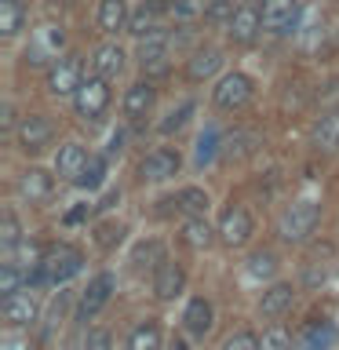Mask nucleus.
<instances>
[{
	"label": "nucleus",
	"mask_w": 339,
	"mask_h": 350,
	"mask_svg": "<svg viewBox=\"0 0 339 350\" xmlns=\"http://www.w3.org/2000/svg\"><path fill=\"white\" fill-rule=\"evenodd\" d=\"M81 262H84V256L77 248H70V245H55V248H48L44 252V259L37 262V273H33V284H62V281H70L77 270H81Z\"/></svg>",
	"instance_id": "obj_1"
},
{
	"label": "nucleus",
	"mask_w": 339,
	"mask_h": 350,
	"mask_svg": "<svg viewBox=\"0 0 339 350\" xmlns=\"http://www.w3.org/2000/svg\"><path fill=\"white\" fill-rule=\"evenodd\" d=\"M317 219H321V204L317 201H295L281 212L277 234H281V241H288V245H303V241H310V234L317 230Z\"/></svg>",
	"instance_id": "obj_2"
},
{
	"label": "nucleus",
	"mask_w": 339,
	"mask_h": 350,
	"mask_svg": "<svg viewBox=\"0 0 339 350\" xmlns=\"http://www.w3.org/2000/svg\"><path fill=\"white\" fill-rule=\"evenodd\" d=\"M106 106H109L106 77L92 73L81 88H77V95H73V109H77V117H81V120H98V117L106 113Z\"/></svg>",
	"instance_id": "obj_3"
},
{
	"label": "nucleus",
	"mask_w": 339,
	"mask_h": 350,
	"mask_svg": "<svg viewBox=\"0 0 339 350\" xmlns=\"http://www.w3.org/2000/svg\"><path fill=\"white\" fill-rule=\"evenodd\" d=\"M252 95H256V84H252V77H248V73H237V70L226 73L223 81L215 84V92H212V98H215L219 109H241Z\"/></svg>",
	"instance_id": "obj_4"
},
{
	"label": "nucleus",
	"mask_w": 339,
	"mask_h": 350,
	"mask_svg": "<svg viewBox=\"0 0 339 350\" xmlns=\"http://www.w3.org/2000/svg\"><path fill=\"white\" fill-rule=\"evenodd\" d=\"M84 84V70H81V55H62L51 62L48 70V92L55 95H77V88Z\"/></svg>",
	"instance_id": "obj_5"
},
{
	"label": "nucleus",
	"mask_w": 339,
	"mask_h": 350,
	"mask_svg": "<svg viewBox=\"0 0 339 350\" xmlns=\"http://www.w3.org/2000/svg\"><path fill=\"white\" fill-rule=\"evenodd\" d=\"M62 44H66L62 26H55V22H44L40 29H33V40H29V51H26V62H29V66H44L48 59H59Z\"/></svg>",
	"instance_id": "obj_6"
},
{
	"label": "nucleus",
	"mask_w": 339,
	"mask_h": 350,
	"mask_svg": "<svg viewBox=\"0 0 339 350\" xmlns=\"http://www.w3.org/2000/svg\"><path fill=\"white\" fill-rule=\"evenodd\" d=\"M179 168H182V157H179L175 150H168V146L150 150L146 157L139 161V175H142L146 183H164V179H172Z\"/></svg>",
	"instance_id": "obj_7"
},
{
	"label": "nucleus",
	"mask_w": 339,
	"mask_h": 350,
	"mask_svg": "<svg viewBox=\"0 0 339 350\" xmlns=\"http://www.w3.org/2000/svg\"><path fill=\"white\" fill-rule=\"evenodd\" d=\"M117 288V281H113V273H98V278L84 288L81 295V303H77V321H87V317H95L103 306L109 303V295H113Z\"/></svg>",
	"instance_id": "obj_8"
},
{
	"label": "nucleus",
	"mask_w": 339,
	"mask_h": 350,
	"mask_svg": "<svg viewBox=\"0 0 339 350\" xmlns=\"http://www.w3.org/2000/svg\"><path fill=\"white\" fill-rule=\"evenodd\" d=\"M299 18V0H262V29L267 33H292Z\"/></svg>",
	"instance_id": "obj_9"
},
{
	"label": "nucleus",
	"mask_w": 339,
	"mask_h": 350,
	"mask_svg": "<svg viewBox=\"0 0 339 350\" xmlns=\"http://www.w3.org/2000/svg\"><path fill=\"white\" fill-rule=\"evenodd\" d=\"M248 237H252V215H248L241 204L226 208V212H223V223H219V241H223V245H230V248H241Z\"/></svg>",
	"instance_id": "obj_10"
},
{
	"label": "nucleus",
	"mask_w": 339,
	"mask_h": 350,
	"mask_svg": "<svg viewBox=\"0 0 339 350\" xmlns=\"http://www.w3.org/2000/svg\"><path fill=\"white\" fill-rule=\"evenodd\" d=\"M230 40H237V44H248L256 33L262 29V11H259V4H252V0H245L234 15H230Z\"/></svg>",
	"instance_id": "obj_11"
},
{
	"label": "nucleus",
	"mask_w": 339,
	"mask_h": 350,
	"mask_svg": "<svg viewBox=\"0 0 339 350\" xmlns=\"http://www.w3.org/2000/svg\"><path fill=\"white\" fill-rule=\"evenodd\" d=\"M51 135H55V124H51L44 113H29V117L18 124V146L29 150V153L44 150V146L51 142Z\"/></svg>",
	"instance_id": "obj_12"
},
{
	"label": "nucleus",
	"mask_w": 339,
	"mask_h": 350,
	"mask_svg": "<svg viewBox=\"0 0 339 350\" xmlns=\"http://www.w3.org/2000/svg\"><path fill=\"white\" fill-rule=\"evenodd\" d=\"M168 33H146V37L139 40V62H142V70H150V73H164L168 70Z\"/></svg>",
	"instance_id": "obj_13"
},
{
	"label": "nucleus",
	"mask_w": 339,
	"mask_h": 350,
	"mask_svg": "<svg viewBox=\"0 0 339 350\" xmlns=\"http://www.w3.org/2000/svg\"><path fill=\"white\" fill-rule=\"evenodd\" d=\"M4 321L11 328H26L37 321V299L29 292H15V295H4Z\"/></svg>",
	"instance_id": "obj_14"
},
{
	"label": "nucleus",
	"mask_w": 339,
	"mask_h": 350,
	"mask_svg": "<svg viewBox=\"0 0 339 350\" xmlns=\"http://www.w3.org/2000/svg\"><path fill=\"white\" fill-rule=\"evenodd\" d=\"M186 288V270L179 267V262H161L157 273H153V292H157V299H175Z\"/></svg>",
	"instance_id": "obj_15"
},
{
	"label": "nucleus",
	"mask_w": 339,
	"mask_h": 350,
	"mask_svg": "<svg viewBox=\"0 0 339 350\" xmlns=\"http://www.w3.org/2000/svg\"><path fill=\"white\" fill-rule=\"evenodd\" d=\"M51 175L44 172V168H29V172H22L18 175V193L26 197L29 204H37V201H48L51 197Z\"/></svg>",
	"instance_id": "obj_16"
},
{
	"label": "nucleus",
	"mask_w": 339,
	"mask_h": 350,
	"mask_svg": "<svg viewBox=\"0 0 339 350\" xmlns=\"http://www.w3.org/2000/svg\"><path fill=\"white\" fill-rule=\"evenodd\" d=\"M153 109V84L150 81H135L124 92V117L128 120H142Z\"/></svg>",
	"instance_id": "obj_17"
},
{
	"label": "nucleus",
	"mask_w": 339,
	"mask_h": 350,
	"mask_svg": "<svg viewBox=\"0 0 339 350\" xmlns=\"http://www.w3.org/2000/svg\"><path fill=\"white\" fill-rule=\"evenodd\" d=\"M84 164H87V150L81 146V142H66V146L59 150V157H55V172L77 183V175L84 172Z\"/></svg>",
	"instance_id": "obj_18"
},
{
	"label": "nucleus",
	"mask_w": 339,
	"mask_h": 350,
	"mask_svg": "<svg viewBox=\"0 0 339 350\" xmlns=\"http://www.w3.org/2000/svg\"><path fill=\"white\" fill-rule=\"evenodd\" d=\"M292 299H295L292 284H270V288L262 292V299H259V314L262 317H281L292 306Z\"/></svg>",
	"instance_id": "obj_19"
},
{
	"label": "nucleus",
	"mask_w": 339,
	"mask_h": 350,
	"mask_svg": "<svg viewBox=\"0 0 339 350\" xmlns=\"http://www.w3.org/2000/svg\"><path fill=\"white\" fill-rule=\"evenodd\" d=\"M314 146L325 150V153H336V150H339V109L325 113V117L314 124Z\"/></svg>",
	"instance_id": "obj_20"
},
{
	"label": "nucleus",
	"mask_w": 339,
	"mask_h": 350,
	"mask_svg": "<svg viewBox=\"0 0 339 350\" xmlns=\"http://www.w3.org/2000/svg\"><path fill=\"white\" fill-rule=\"evenodd\" d=\"M95 73L98 77H106V81H113V77H120V70H124V51L117 48V44H103V48L95 51Z\"/></svg>",
	"instance_id": "obj_21"
},
{
	"label": "nucleus",
	"mask_w": 339,
	"mask_h": 350,
	"mask_svg": "<svg viewBox=\"0 0 339 350\" xmlns=\"http://www.w3.org/2000/svg\"><path fill=\"white\" fill-rule=\"evenodd\" d=\"M182 325L190 336H208V328H212V303L208 299H190L182 314Z\"/></svg>",
	"instance_id": "obj_22"
},
{
	"label": "nucleus",
	"mask_w": 339,
	"mask_h": 350,
	"mask_svg": "<svg viewBox=\"0 0 339 350\" xmlns=\"http://www.w3.org/2000/svg\"><path fill=\"white\" fill-rule=\"evenodd\" d=\"M124 26H128V4L124 0H103V4H98V29L117 33Z\"/></svg>",
	"instance_id": "obj_23"
},
{
	"label": "nucleus",
	"mask_w": 339,
	"mask_h": 350,
	"mask_svg": "<svg viewBox=\"0 0 339 350\" xmlns=\"http://www.w3.org/2000/svg\"><path fill=\"white\" fill-rule=\"evenodd\" d=\"M332 339H336V325L332 321H314L310 328H306L299 350H328V347H332Z\"/></svg>",
	"instance_id": "obj_24"
},
{
	"label": "nucleus",
	"mask_w": 339,
	"mask_h": 350,
	"mask_svg": "<svg viewBox=\"0 0 339 350\" xmlns=\"http://www.w3.org/2000/svg\"><path fill=\"white\" fill-rule=\"evenodd\" d=\"M219 66H223V55H219L215 48H204V51H197L193 59H190V81H204V77H212Z\"/></svg>",
	"instance_id": "obj_25"
},
{
	"label": "nucleus",
	"mask_w": 339,
	"mask_h": 350,
	"mask_svg": "<svg viewBox=\"0 0 339 350\" xmlns=\"http://www.w3.org/2000/svg\"><path fill=\"white\" fill-rule=\"evenodd\" d=\"M328 270H332V245H321L310 256V267H306V284L310 288H317L325 278H328Z\"/></svg>",
	"instance_id": "obj_26"
},
{
	"label": "nucleus",
	"mask_w": 339,
	"mask_h": 350,
	"mask_svg": "<svg viewBox=\"0 0 339 350\" xmlns=\"http://www.w3.org/2000/svg\"><path fill=\"white\" fill-rule=\"evenodd\" d=\"M212 237H215V230L204 223V215H193L190 223L182 226V241L190 248H208V245H212Z\"/></svg>",
	"instance_id": "obj_27"
},
{
	"label": "nucleus",
	"mask_w": 339,
	"mask_h": 350,
	"mask_svg": "<svg viewBox=\"0 0 339 350\" xmlns=\"http://www.w3.org/2000/svg\"><path fill=\"white\" fill-rule=\"evenodd\" d=\"M22 22H26V11H22L18 0H0V33H4V37H15L22 29Z\"/></svg>",
	"instance_id": "obj_28"
},
{
	"label": "nucleus",
	"mask_w": 339,
	"mask_h": 350,
	"mask_svg": "<svg viewBox=\"0 0 339 350\" xmlns=\"http://www.w3.org/2000/svg\"><path fill=\"white\" fill-rule=\"evenodd\" d=\"M128 350H161V328L153 321L139 325L135 332L128 336Z\"/></svg>",
	"instance_id": "obj_29"
},
{
	"label": "nucleus",
	"mask_w": 339,
	"mask_h": 350,
	"mask_svg": "<svg viewBox=\"0 0 339 350\" xmlns=\"http://www.w3.org/2000/svg\"><path fill=\"white\" fill-rule=\"evenodd\" d=\"M103 179H106V161L103 157H87L84 172L77 175V186H84V190H98Z\"/></svg>",
	"instance_id": "obj_30"
},
{
	"label": "nucleus",
	"mask_w": 339,
	"mask_h": 350,
	"mask_svg": "<svg viewBox=\"0 0 339 350\" xmlns=\"http://www.w3.org/2000/svg\"><path fill=\"white\" fill-rule=\"evenodd\" d=\"M179 208L186 215H204L208 212V193L197 190V186H186V190L179 193Z\"/></svg>",
	"instance_id": "obj_31"
},
{
	"label": "nucleus",
	"mask_w": 339,
	"mask_h": 350,
	"mask_svg": "<svg viewBox=\"0 0 339 350\" xmlns=\"http://www.w3.org/2000/svg\"><path fill=\"white\" fill-rule=\"evenodd\" d=\"M131 262H135V267H161V262H164V245H161V241H146V245L135 248Z\"/></svg>",
	"instance_id": "obj_32"
},
{
	"label": "nucleus",
	"mask_w": 339,
	"mask_h": 350,
	"mask_svg": "<svg viewBox=\"0 0 339 350\" xmlns=\"http://www.w3.org/2000/svg\"><path fill=\"white\" fill-rule=\"evenodd\" d=\"M124 223H103L95 230V241H98V248H117L120 241H124Z\"/></svg>",
	"instance_id": "obj_33"
},
{
	"label": "nucleus",
	"mask_w": 339,
	"mask_h": 350,
	"mask_svg": "<svg viewBox=\"0 0 339 350\" xmlns=\"http://www.w3.org/2000/svg\"><path fill=\"white\" fill-rule=\"evenodd\" d=\"M259 347H262V350H292V336L284 332L281 325H270L267 332H262Z\"/></svg>",
	"instance_id": "obj_34"
},
{
	"label": "nucleus",
	"mask_w": 339,
	"mask_h": 350,
	"mask_svg": "<svg viewBox=\"0 0 339 350\" xmlns=\"http://www.w3.org/2000/svg\"><path fill=\"white\" fill-rule=\"evenodd\" d=\"M18 237H22V226H18L15 212H4V219H0V245H4V248H15Z\"/></svg>",
	"instance_id": "obj_35"
},
{
	"label": "nucleus",
	"mask_w": 339,
	"mask_h": 350,
	"mask_svg": "<svg viewBox=\"0 0 339 350\" xmlns=\"http://www.w3.org/2000/svg\"><path fill=\"white\" fill-rule=\"evenodd\" d=\"M18 284H22L18 262H4V267H0V292H4V295H15Z\"/></svg>",
	"instance_id": "obj_36"
},
{
	"label": "nucleus",
	"mask_w": 339,
	"mask_h": 350,
	"mask_svg": "<svg viewBox=\"0 0 339 350\" xmlns=\"http://www.w3.org/2000/svg\"><path fill=\"white\" fill-rule=\"evenodd\" d=\"M193 103H190V98H186V103L179 106V109H172V113H168V120H164V124H161V131H164V135H172V131H179L182 124H186V117H190L193 113Z\"/></svg>",
	"instance_id": "obj_37"
},
{
	"label": "nucleus",
	"mask_w": 339,
	"mask_h": 350,
	"mask_svg": "<svg viewBox=\"0 0 339 350\" xmlns=\"http://www.w3.org/2000/svg\"><path fill=\"white\" fill-rule=\"evenodd\" d=\"M248 273L252 278H270L273 273V256L270 252H256V256L248 259Z\"/></svg>",
	"instance_id": "obj_38"
},
{
	"label": "nucleus",
	"mask_w": 339,
	"mask_h": 350,
	"mask_svg": "<svg viewBox=\"0 0 339 350\" xmlns=\"http://www.w3.org/2000/svg\"><path fill=\"white\" fill-rule=\"evenodd\" d=\"M223 350H262V347H259V336L256 332H234L223 343Z\"/></svg>",
	"instance_id": "obj_39"
},
{
	"label": "nucleus",
	"mask_w": 339,
	"mask_h": 350,
	"mask_svg": "<svg viewBox=\"0 0 339 350\" xmlns=\"http://www.w3.org/2000/svg\"><path fill=\"white\" fill-rule=\"evenodd\" d=\"M215 142H219V135H215L212 128H208L204 135L197 139V164H208V161H212V153H215Z\"/></svg>",
	"instance_id": "obj_40"
},
{
	"label": "nucleus",
	"mask_w": 339,
	"mask_h": 350,
	"mask_svg": "<svg viewBox=\"0 0 339 350\" xmlns=\"http://www.w3.org/2000/svg\"><path fill=\"white\" fill-rule=\"evenodd\" d=\"M204 8H208V0H175V15L179 18H197V15H204Z\"/></svg>",
	"instance_id": "obj_41"
},
{
	"label": "nucleus",
	"mask_w": 339,
	"mask_h": 350,
	"mask_svg": "<svg viewBox=\"0 0 339 350\" xmlns=\"http://www.w3.org/2000/svg\"><path fill=\"white\" fill-rule=\"evenodd\" d=\"M252 142H256V135L252 131H245V135H234L230 139V157H245V153H252Z\"/></svg>",
	"instance_id": "obj_42"
},
{
	"label": "nucleus",
	"mask_w": 339,
	"mask_h": 350,
	"mask_svg": "<svg viewBox=\"0 0 339 350\" xmlns=\"http://www.w3.org/2000/svg\"><path fill=\"white\" fill-rule=\"evenodd\" d=\"M84 350H109V332L106 328H92L84 336Z\"/></svg>",
	"instance_id": "obj_43"
},
{
	"label": "nucleus",
	"mask_w": 339,
	"mask_h": 350,
	"mask_svg": "<svg viewBox=\"0 0 339 350\" xmlns=\"http://www.w3.org/2000/svg\"><path fill=\"white\" fill-rule=\"evenodd\" d=\"M142 11H150L153 18H157V15H168V11H175V0H146V4H142Z\"/></svg>",
	"instance_id": "obj_44"
},
{
	"label": "nucleus",
	"mask_w": 339,
	"mask_h": 350,
	"mask_svg": "<svg viewBox=\"0 0 339 350\" xmlns=\"http://www.w3.org/2000/svg\"><path fill=\"white\" fill-rule=\"evenodd\" d=\"M84 219H87V204H77L66 212V226H77V223H84Z\"/></svg>",
	"instance_id": "obj_45"
},
{
	"label": "nucleus",
	"mask_w": 339,
	"mask_h": 350,
	"mask_svg": "<svg viewBox=\"0 0 339 350\" xmlns=\"http://www.w3.org/2000/svg\"><path fill=\"white\" fill-rule=\"evenodd\" d=\"M117 201H120V193H117V190H109V193L103 197V201H98V204H95V208H103V212H106V208H113Z\"/></svg>",
	"instance_id": "obj_46"
},
{
	"label": "nucleus",
	"mask_w": 339,
	"mask_h": 350,
	"mask_svg": "<svg viewBox=\"0 0 339 350\" xmlns=\"http://www.w3.org/2000/svg\"><path fill=\"white\" fill-rule=\"evenodd\" d=\"M11 124H15V109L4 106V128H11Z\"/></svg>",
	"instance_id": "obj_47"
},
{
	"label": "nucleus",
	"mask_w": 339,
	"mask_h": 350,
	"mask_svg": "<svg viewBox=\"0 0 339 350\" xmlns=\"http://www.w3.org/2000/svg\"><path fill=\"white\" fill-rule=\"evenodd\" d=\"M168 350H186V343H182V339H172V343H168Z\"/></svg>",
	"instance_id": "obj_48"
}]
</instances>
